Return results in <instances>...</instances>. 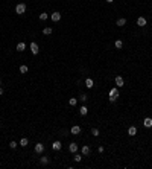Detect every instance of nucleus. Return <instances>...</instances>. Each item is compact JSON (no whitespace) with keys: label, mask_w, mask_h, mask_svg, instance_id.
<instances>
[{"label":"nucleus","mask_w":152,"mask_h":169,"mask_svg":"<svg viewBox=\"0 0 152 169\" xmlns=\"http://www.w3.org/2000/svg\"><path fill=\"white\" fill-rule=\"evenodd\" d=\"M108 99H110V102H116L117 101V98H119V90H117V87H113L111 90H110V93H108Z\"/></svg>","instance_id":"obj_1"},{"label":"nucleus","mask_w":152,"mask_h":169,"mask_svg":"<svg viewBox=\"0 0 152 169\" xmlns=\"http://www.w3.org/2000/svg\"><path fill=\"white\" fill-rule=\"evenodd\" d=\"M15 12H17L18 15H23L24 12H26V5H24V3H18V5L15 6Z\"/></svg>","instance_id":"obj_2"},{"label":"nucleus","mask_w":152,"mask_h":169,"mask_svg":"<svg viewBox=\"0 0 152 169\" xmlns=\"http://www.w3.org/2000/svg\"><path fill=\"white\" fill-rule=\"evenodd\" d=\"M29 49H31V52L34 53V55H38L40 53V47H38V44H37L35 41H32V43L29 44Z\"/></svg>","instance_id":"obj_3"},{"label":"nucleus","mask_w":152,"mask_h":169,"mask_svg":"<svg viewBox=\"0 0 152 169\" xmlns=\"http://www.w3.org/2000/svg\"><path fill=\"white\" fill-rule=\"evenodd\" d=\"M61 148H63V143H61L59 140H55V142L52 143V149H53V151H59Z\"/></svg>","instance_id":"obj_4"},{"label":"nucleus","mask_w":152,"mask_h":169,"mask_svg":"<svg viewBox=\"0 0 152 169\" xmlns=\"http://www.w3.org/2000/svg\"><path fill=\"white\" fill-rule=\"evenodd\" d=\"M34 149H35L37 154H43V152H44V145H43V143H37Z\"/></svg>","instance_id":"obj_5"},{"label":"nucleus","mask_w":152,"mask_h":169,"mask_svg":"<svg viewBox=\"0 0 152 169\" xmlns=\"http://www.w3.org/2000/svg\"><path fill=\"white\" fill-rule=\"evenodd\" d=\"M143 126L151 128V126H152V117H145V119H143Z\"/></svg>","instance_id":"obj_6"},{"label":"nucleus","mask_w":152,"mask_h":169,"mask_svg":"<svg viewBox=\"0 0 152 169\" xmlns=\"http://www.w3.org/2000/svg\"><path fill=\"white\" fill-rule=\"evenodd\" d=\"M114 81H116L117 87H123V85H125V79H123L122 76H116V79H114Z\"/></svg>","instance_id":"obj_7"},{"label":"nucleus","mask_w":152,"mask_h":169,"mask_svg":"<svg viewBox=\"0 0 152 169\" xmlns=\"http://www.w3.org/2000/svg\"><path fill=\"white\" fill-rule=\"evenodd\" d=\"M70 133H72L73 136H78V134H81V126H79V125H75V126H72Z\"/></svg>","instance_id":"obj_8"},{"label":"nucleus","mask_w":152,"mask_h":169,"mask_svg":"<svg viewBox=\"0 0 152 169\" xmlns=\"http://www.w3.org/2000/svg\"><path fill=\"white\" fill-rule=\"evenodd\" d=\"M78 149H79V146H78L75 142L68 145V151H70V152H73V154H75V152H78Z\"/></svg>","instance_id":"obj_9"},{"label":"nucleus","mask_w":152,"mask_h":169,"mask_svg":"<svg viewBox=\"0 0 152 169\" xmlns=\"http://www.w3.org/2000/svg\"><path fill=\"white\" fill-rule=\"evenodd\" d=\"M146 18L145 17H138L137 18V26H140V27H143V26H146Z\"/></svg>","instance_id":"obj_10"},{"label":"nucleus","mask_w":152,"mask_h":169,"mask_svg":"<svg viewBox=\"0 0 152 169\" xmlns=\"http://www.w3.org/2000/svg\"><path fill=\"white\" fill-rule=\"evenodd\" d=\"M128 136H131V137L137 136V128H135V126H129L128 128Z\"/></svg>","instance_id":"obj_11"},{"label":"nucleus","mask_w":152,"mask_h":169,"mask_svg":"<svg viewBox=\"0 0 152 169\" xmlns=\"http://www.w3.org/2000/svg\"><path fill=\"white\" fill-rule=\"evenodd\" d=\"M61 20V12H52V22H59Z\"/></svg>","instance_id":"obj_12"},{"label":"nucleus","mask_w":152,"mask_h":169,"mask_svg":"<svg viewBox=\"0 0 152 169\" xmlns=\"http://www.w3.org/2000/svg\"><path fill=\"white\" fill-rule=\"evenodd\" d=\"M79 114H81V116H87V114H88V108L85 105H82L79 108Z\"/></svg>","instance_id":"obj_13"},{"label":"nucleus","mask_w":152,"mask_h":169,"mask_svg":"<svg viewBox=\"0 0 152 169\" xmlns=\"http://www.w3.org/2000/svg\"><path fill=\"white\" fill-rule=\"evenodd\" d=\"M85 87H88V88H93L94 87V82H93L91 78H87V79H85Z\"/></svg>","instance_id":"obj_14"},{"label":"nucleus","mask_w":152,"mask_h":169,"mask_svg":"<svg viewBox=\"0 0 152 169\" xmlns=\"http://www.w3.org/2000/svg\"><path fill=\"white\" fill-rule=\"evenodd\" d=\"M81 152H82L84 155H88L90 152H91V148H90V146H82V148H81Z\"/></svg>","instance_id":"obj_15"},{"label":"nucleus","mask_w":152,"mask_h":169,"mask_svg":"<svg viewBox=\"0 0 152 169\" xmlns=\"http://www.w3.org/2000/svg\"><path fill=\"white\" fill-rule=\"evenodd\" d=\"M24 49H26V44H24L23 41H20V43L17 44V52H23Z\"/></svg>","instance_id":"obj_16"},{"label":"nucleus","mask_w":152,"mask_h":169,"mask_svg":"<svg viewBox=\"0 0 152 169\" xmlns=\"http://www.w3.org/2000/svg\"><path fill=\"white\" fill-rule=\"evenodd\" d=\"M116 24H117L119 27H123V26H125V24H126V18H119Z\"/></svg>","instance_id":"obj_17"},{"label":"nucleus","mask_w":152,"mask_h":169,"mask_svg":"<svg viewBox=\"0 0 152 169\" xmlns=\"http://www.w3.org/2000/svg\"><path fill=\"white\" fill-rule=\"evenodd\" d=\"M47 18H49V14H47V12H41V14H40V20H41V22H46Z\"/></svg>","instance_id":"obj_18"},{"label":"nucleus","mask_w":152,"mask_h":169,"mask_svg":"<svg viewBox=\"0 0 152 169\" xmlns=\"http://www.w3.org/2000/svg\"><path fill=\"white\" fill-rule=\"evenodd\" d=\"M114 47H116V49H122L123 47V41L122 40H117L116 43H114Z\"/></svg>","instance_id":"obj_19"},{"label":"nucleus","mask_w":152,"mask_h":169,"mask_svg":"<svg viewBox=\"0 0 152 169\" xmlns=\"http://www.w3.org/2000/svg\"><path fill=\"white\" fill-rule=\"evenodd\" d=\"M68 104H70L72 107H75L78 104V98H70V99H68Z\"/></svg>","instance_id":"obj_20"},{"label":"nucleus","mask_w":152,"mask_h":169,"mask_svg":"<svg viewBox=\"0 0 152 169\" xmlns=\"http://www.w3.org/2000/svg\"><path fill=\"white\" fill-rule=\"evenodd\" d=\"M40 163H41V164H47V163H49V157H46V155H43V157L40 158Z\"/></svg>","instance_id":"obj_21"},{"label":"nucleus","mask_w":152,"mask_h":169,"mask_svg":"<svg viewBox=\"0 0 152 169\" xmlns=\"http://www.w3.org/2000/svg\"><path fill=\"white\" fill-rule=\"evenodd\" d=\"M99 134L100 133H99V130H97V128H91V136H93V137H97Z\"/></svg>","instance_id":"obj_22"},{"label":"nucleus","mask_w":152,"mask_h":169,"mask_svg":"<svg viewBox=\"0 0 152 169\" xmlns=\"http://www.w3.org/2000/svg\"><path fill=\"white\" fill-rule=\"evenodd\" d=\"M73 158H75V162H76V163L82 162V155H81V154H76V152H75V157H73Z\"/></svg>","instance_id":"obj_23"},{"label":"nucleus","mask_w":152,"mask_h":169,"mask_svg":"<svg viewBox=\"0 0 152 169\" xmlns=\"http://www.w3.org/2000/svg\"><path fill=\"white\" fill-rule=\"evenodd\" d=\"M27 143H29V140H27L26 137H23L21 140H20V145L21 146H27Z\"/></svg>","instance_id":"obj_24"},{"label":"nucleus","mask_w":152,"mask_h":169,"mask_svg":"<svg viewBox=\"0 0 152 169\" xmlns=\"http://www.w3.org/2000/svg\"><path fill=\"white\" fill-rule=\"evenodd\" d=\"M43 34H44V35H50V34H52V27H44V29H43Z\"/></svg>","instance_id":"obj_25"},{"label":"nucleus","mask_w":152,"mask_h":169,"mask_svg":"<svg viewBox=\"0 0 152 169\" xmlns=\"http://www.w3.org/2000/svg\"><path fill=\"white\" fill-rule=\"evenodd\" d=\"M87 99H88L87 94H81V96H79V101H81V102H84V104L87 102Z\"/></svg>","instance_id":"obj_26"},{"label":"nucleus","mask_w":152,"mask_h":169,"mask_svg":"<svg viewBox=\"0 0 152 169\" xmlns=\"http://www.w3.org/2000/svg\"><path fill=\"white\" fill-rule=\"evenodd\" d=\"M20 73H27V65H20Z\"/></svg>","instance_id":"obj_27"},{"label":"nucleus","mask_w":152,"mask_h":169,"mask_svg":"<svg viewBox=\"0 0 152 169\" xmlns=\"http://www.w3.org/2000/svg\"><path fill=\"white\" fill-rule=\"evenodd\" d=\"M17 146H18V145H17V142H14V140H12V142L9 143V148H11V149H15Z\"/></svg>","instance_id":"obj_28"},{"label":"nucleus","mask_w":152,"mask_h":169,"mask_svg":"<svg viewBox=\"0 0 152 169\" xmlns=\"http://www.w3.org/2000/svg\"><path fill=\"white\" fill-rule=\"evenodd\" d=\"M97 151H99V154H102V152L105 151V148L104 146H99V148H97Z\"/></svg>","instance_id":"obj_29"},{"label":"nucleus","mask_w":152,"mask_h":169,"mask_svg":"<svg viewBox=\"0 0 152 169\" xmlns=\"http://www.w3.org/2000/svg\"><path fill=\"white\" fill-rule=\"evenodd\" d=\"M3 94V87H0V96Z\"/></svg>","instance_id":"obj_30"},{"label":"nucleus","mask_w":152,"mask_h":169,"mask_svg":"<svg viewBox=\"0 0 152 169\" xmlns=\"http://www.w3.org/2000/svg\"><path fill=\"white\" fill-rule=\"evenodd\" d=\"M105 2H106V3H113L114 0H105Z\"/></svg>","instance_id":"obj_31"},{"label":"nucleus","mask_w":152,"mask_h":169,"mask_svg":"<svg viewBox=\"0 0 152 169\" xmlns=\"http://www.w3.org/2000/svg\"><path fill=\"white\" fill-rule=\"evenodd\" d=\"M0 87H2V81H0Z\"/></svg>","instance_id":"obj_32"}]
</instances>
